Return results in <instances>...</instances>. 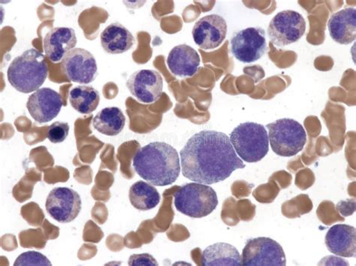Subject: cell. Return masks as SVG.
<instances>
[{
  "instance_id": "obj_1",
  "label": "cell",
  "mask_w": 356,
  "mask_h": 266,
  "mask_svg": "<svg viewBox=\"0 0 356 266\" xmlns=\"http://www.w3.org/2000/svg\"><path fill=\"white\" fill-rule=\"evenodd\" d=\"M180 156L184 176L203 185L222 182L234 171L246 167L229 138L217 131L205 130L195 134L186 142Z\"/></svg>"
},
{
  "instance_id": "obj_2",
  "label": "cell",
  "mask_w": 356,
  "mask_h": 266,
  "mask_svg": "<svg viewBox=\"0 0 356 266\" xmlns=\"http://www.w3.org/2000/svg\"><path fill=\"white\" fill-rule=\"evenodd\" d=\"M138 175L154 186H167L176 182L181 173L177 150L164 142H152L140 148L134 157Z\"/></svg>"
},
{
  "instance_id": "obj_3",
  "label": "cell",
  "mask_w": 356,
  "mask_h": 266,
  "mask_svg": "<svg viewBox=\"0 0 356 266\" xmlns=\"http://www.w3.org/2000/svg\"><path fill=\"white\" fill-rule=\"evenodd\" d=\"M48 74L44 56L33 49L16 57L7 71L8 82L16 90L25 94L40 90Z\"/></svg>"
},
{
  "instance_id": "obj_4",
  "label": "cell",
  "mask_w": 356,
  "mask_h": 266,
  "mask_svg": "<svg viewBox=\"0 0 356 266\" xmlns=\"http://www.w3.org/2000/svg\"><path fill=\"white\" fill-rule=\"evenodd\" d=\"M230 141L234 149L242 160L257 163L268 153L269 139L265 126L258 123H241L232 131Z\"/></svg>"
},
{
  "instance_id": "obj_5",
  "label": "cell",
  "mask_w": 356,
  "mask_h": 266,
  "mask_svg": "<svg viewBox=\"0 0 356 266\" xmlns=\"http://www.w3.org/2000/svg\"><path fill=\"white\" fill-rule=\"evenodd\" d=\"M174 204L178 212L193 218H202L216 210L218 199L209 185L193 183L180 187L175 194Z\"/></svg>"
},
{
  "instance_id": "obj_6",
  "label": "cell",
  "mask_w": 356,
  "mask_h": 266,
  "mask_svg": "<svg viewBox=\"0 0 356 266\" xmlns=\"http://www.w3.org/2000/svg\"><path fill=\"white\" fill-rule=\"evenodd\" d=\"M271 149L281 157H293L302 151L307 142L304 127L292 119H280L268 124Z\"/></svg>"
},
{
  "instance_id": "obj_7",
  "label": "cell",
  "mask_w": 356,
  "mask_h": 266,
  "mask_svg": "<svg viewBox=\"0 0 356 266\" xmlns=\"http://www.w3.org/2000/svg\"><path fill=\"white\" fill-rule=\"evenodd\" d=\"M306 22L304 17L295 11L285 10L277 14L268 28L270 40L283 47L298 42L305 35Z\"/></svg>"
},
{
  "instance_id": "obj_8",
  "label": "cell",
  "mask_w": 356,
  "mask_h": 266,
  "mask_svg": "<svg viewBox=\"0 0 356 266\" xmlns=\"http://www.w3.org/2000/svg\"><path fill=\"white\" fill-rule=\"evenodd\" d=\"M266 51V32L261 28H247L236 33L231 40V52L241 63L257 62Z\"/></svg>"
},
{
  "instance_id": "obj_9",
  "label": "cell",
  "mask_w": 356,
  "mask_h": 266,
  "mask_svg": "<svg viewBox=\"0 0 356 266\" xmlns=\"http://www.w3.org/2000/svg\"><path fill=\"white\" fill-rule=\"evenodd\" d=\"M242 265H286L284 251L278 242L266 238L250 240L243 250Z\"/></svg>"
},
{
  "instance_id": "obj_10",
  "label": "cell",
  "mask_w": 356,
  "mask_h": 266,
  "mask_svg": "<svg viewBox=\"0 0 356 266\" xmlns=\"http://www.w3.org/2000/svg\"><path fill=\"white\" fill-rule=\"evenodd\" d=\"M61 70L68 80L83 85L95 81L98 75L95 56L80 47L65 55L61 62Z\"/></svg>"
},
{
  "instance_id": "obj_11",
  "label": "cell",
  "mask_w": 356,
  "mask_h": 266,
  "mask_svg": "<svg viewBox=\"0 0 356 266\" xmlns=\"http://www.w3.org/2000/svg\"><path fill=\"white\" fill-rule=\"evenodd\" d=\"M46 211L62 224L73 222L81 210V199L74 190L67 187L54 188L46 199Z\"/></svg>"
},
{
  "instance_id": "obj_12",
  "label": "cell",
  "mask_w": 356,
  "mask_h": 266,
  "mask_svg": "<svg viewBox=\"0 0 356 266\" xmlns=\"http://www.w3.org/2000/svg\"><path fill=\"white\" fill-rule=\"evenodd\" d=\"M127 87L138 101L152 103L162 96L163 79L156 70H138L130 76Z\"/></svg>"
},
{
  "instance_id": "obj_13",
  "label": "cell",
  "mask_w": 356,
  "mask_h": 266,
  "mask_svg": "<svg viewBox=\"0 0 356 266\" xmlns=\"http://www.w3.org/2000/svg\"><path fill=\"white\" fill-rule=\"evenodd\" d=\"M193 38L196 44L203 50H213L226 39L227 24L219 15L204 16L195 24Z\"/></svg>"
},
{
  "instance_id": "obj_14",
  "label": "cell",
  "mask_w": 356,
  "mask_h": 266,
  "mask_svg": "<svg viewBox=\"0 0 356 266\" xmlns=\"http://www.w3.org/2000/svg\"><path fill=\"white\" fill-rule=\"evenodd\" d=\"M60 94L51 88H41L28 99L26 108L39 123L52 121L58 116L63 107Z\"/></svg>"
},
{
  "instance_id": "obj_15",
  "label": "cell",
  "mask_w": 356,
  "mask_h": 266,
  "mask_svg": "<svg viewBox=\"0 0 356 266\" xmlns=\"http://www.w3.org/2000/svg\"><path fill=\"white\" fill-rule=\"evenodd\" d=\"M77 44L76 32L70 27H56L46 34L44 50L49 60L54 63L60 62L65 54Z\"/></svg>"
},
{
  "instance_id": "obj_16",
  "label": "cell",
  "mask_w": 356,
  "mask_h": 266,
  "mask_svg": "<svg viewBox=\"0 0 356 266\" xmlns=\"http://www.w3.org/2000/svg\"><path fill=\"white\" fill-rule=\"evenodd\" d=\"M200 56L192 47L180 44L168 53L167 65L170 72L178 78H191L198 72Z\"/></svg>"
},
{
  "instance_id": "obj_17",
  "label": "cell",
  "mask_w": 356,
  "mask_h": 266,
  "mask_svg": "<svg viewBox=\"0 0 356 266\" xmlns=\"http://www.w3.org/2000/svg\"><path fill=\"white\" fill-rule=\"evenodd\" d=\"M355 228L346 224H336L325 236V244L331 253L343 258H355Z\"/></svg>"
},
{
  "instance_id": "obj_18",
  "label": "cell",
  "mask_w": 356,
  "mask_h": 266,
  "mask_svg": "<svg viewBox=\"0 0 356 266\" xmlns=\"http://www.w3.org/2000/svg\"><path fill=\"white\" fill-rule=\"evenodd\" d=\"M327 28L332 40L341 44H350L356 37V9L349 7L332 15Z\"/></svg>"
},
{
  "instance_id": "obj_19",
  "label": "cell",
  "mask_w": 356,
  "mask_h": 266,
  "mask_svg": "<svg viewBox=\"0 0 356 266\" xmlns=\"http://www.w3.org/2000/svg\"><path fill=\"white\" fill-rule=\"evenodd\" d=\"M100 40L102 49L111 54L124 53L132 49L136 43L132 33L120 23L108 25L102 31Z\"/></svg>"
},
{
  "instance_id": "obj_20",
  "label": "cell",
  "mask_w": 356,
  "mask_h": 266,
  "mask_svg": "<svg viewBox=\"0 0 356 266\" xmlns=\"http://www.w3.org/2000/svg\"><path fill=\"white\" fill-rule=\"evenodd\" d=\"M202 264L212 265H242L241 256L230 244L216 243L208 247L203 253Z\"/></svg>"
},
{
  "instance_id": "obj_21",
  "label": "cell",
  "mask_w": 356,
  "mask_h": 266,
  "mask_svg": "<svg viewBox=\"0 0 356 266\" xmlns=\"http://www.w3.org/2000/svg\"><path fill=\"white\" fill-rule=\"evenodd\" d=\"M126 125L123 111L116 107L100 110L92 119V126L102 135L113 137L120 134Z\"/></svg>"
},
{
  "instance_id": "obj_22",
  "label": "cell",
  "mask_w": 356,
  "mask_h": 266,
  "mask_svg": "<svg viewBox=\"0 0 356 266\" xmlns=\"http://www.w3.org/2000/svg\"><path fill=\"white\" fill-rule=\"evenodd\" d=\"M129 201L138 210L147 211L154 208L161 202V196L152 185L138 181L131 186Z\"/></svg>"
},
{
  "instance_id": "obj_23",
  "label": "cell",
  "mask_w": 356,
  "mask_h": 266,
  "mask_svg": "<svg viewBox=\"0 0 356 266\" xmlns=\"http://www.w3.org/2000/svg\"><path fill=\"white\" fill-rule=\"evenodd\" d=\"M72 107L81 114H90L99 106L100 96L99 92L89 85H78L69 94Z\"/></svg>"
},
{
  "instance_id": "obj_24",
  "label": "cell",
  "mask_w": 356,
  "mask_h": 266,
  "mask_svg": "<svg viewBox=\"0 0 356 266\" xmlns=\"http://www.w3.org/2000/svg\"><path fill=\"white\" fill-rule=\"evenodd\" d=\"M14 265H52L50 260L42 253L37 251H28L21 254L16 259Z\"/></svg>"
},
{
  "instance_id": "obj_25",
  "label": "cell",
  "mask_w": 356,
  "mask_h": 266,
  "mask_svg": "<svg viewBox=\"0 0 356 266\" xmlns=\"http://www.w3.org/2000/svg\"><path fill=\"white\" fill-rule=\"evenodd\" d=\"M70 126L67 122H55L49 127L48 139L52 144H60L69 135Z\"/></svg>"
},
{
  "instance_id": "obj_26",
  "label": "cell",
  "mask_w": 356,
  "mask_h": 266,
  "mask_svg": "<svg viewBox=\"0 0 356 266\" xmlns=\"http://www.w3.org/2000/svg\"><path fill=\"white\" fill-rule=\"evenodd\" d=\"M128 264L129 265H158V263L148 253L134 254L130 256Z\"/></svg>"
}]
</instances>
